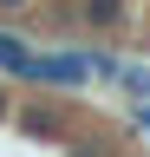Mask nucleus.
<instances>
[{
	"label": "nucleus",
	"mask_w": 150,
	"mask_h": 157,
	"mask_svg": "<svg viewBox=\"0 0 150 157\" xmlns=\"http://www.w3.org/2000/svg\"><path fill=\"white\" fill-rule=\"evenodd\" d=\"M13 78H33V85H85L91 78V52H26V66Z\"/></svg>",
	"instance_id": "obj_1"
},
{
	"label": "nucleus",
	"mask_w": 150,
	"mask_h": 157,
	"mask_svg": "<svg viewBox=\"0 0 150 157\" xmlns=\"http://www.w3.org/2000/svg\"><path fill=\"white\" fill-rule=\"evenodd\" d=\"M85 26H98V33H111V26H124V0H85Z\"/></svg>",
	"instance_id": "obj_2"
},
{
	"label": "nucleus",
	"mask_w": 150,
	"mask_h": 157,
	"mask_svg": "<svg viewBox=\"0 0 150 157\" xmlns=\"http://www.w3.org/2000/svg\"><path fill=\"white\" fill-rule=\"evenodd\" d=\"M26 52H33V46H26L20 33H0V72H20V66H26Z\"/></svg>",
	"instance_id": "obj_3"
},
{
	"label": "nucleus",
	"mask_w": 150,
	"mask_h": 157,
	"mask_svg": "<svg viewBox=\"0 0 150 157\" xmlns=\"http://www.w3.org/2000/svg\"><path fill=\"white\" fill-rule=\"evenodd\" d=\"M20 131H26V137H65V124H59L52 111H26V118H20Z\"/></svg>",
	"instance_id": "obj_4"
},
{
	"label": "nucleus",
	"mask_w": 150,
	"mask_h": 157,
	"mask_svg": "<svg viewBox=\"0 0 150 157\" xmlns=\"http://www.w3.org/2000/svg\"><path fill=\"white\" fill-rule=\"evenodd\" d=\"M33 7V0H0V13H26Z\"/></svg>",
	"instance_id": "obj_5"
},
{
	"label": "nucleus",
	"mask_w": 150,
	"mask_h": 157,
	"mask_svg": "<svg viewBox=\"0 0 150 157\" xmlns=\"http://www.w3.org/2000/svg\"><path fill=\"white\" fill-rule=\"evenodd\" d=\"M137 124H144V131H150V105H144V111H137Z\"/></svg>",
	"instance_id": "obj_6"
},
{
	"label": "nucleus",
	"mask_w": 150,
	"mask_h": 157,
	"mask_svg": "<svg viewBox=\"0 0 150 157\" xmlns=\"http://www.w3.org/2000/svg\"><path fill=\"white\" fill-rule=\"evenodd\" d=\"M7 111H13V105H7V92H0V118H7Z\"/></svg>",
	"instance_id": "obj_7"
}]
</instances>
